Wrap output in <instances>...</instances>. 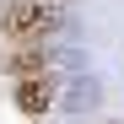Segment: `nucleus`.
Masks as SVG:
<instances>
[{
  "label": "nucleus",
  "instance_id": "f257e3e1",
  "mask_svg": "<svg viewBox=\"0 0 124 124\" xmlns=\"http://www.w3.org/2000/svg\"><path fill=\"white\" fill-rule=\"evenodd\" d=\"M59 22L65 16L49 0H0V38L6 43H49Z\"/></svg>",
  "mask_w": 124,
  "mask_h": 124
},
{
  "label": "nucleus",
  "instance_id": "f03ea898",
  "mask_svg": "<svg viewBox=\"0 0 124 124\" xmlns=\"http://www.w3.org/2000/svg\"><path fill=\"white\" fill-rule=\"evenodd\" d=\"M0 70H6L11 81H22V76H49V70H54V54H49V43H11L6 54H0Z\"/></svg>",
  "mask_w": 124,
  "mask_h": 124
},
{
  "label": "nucleus",
  "instance_id": "7ed1b4c3",
  "mask_svg": "<svg viewBox=\"0 0 124 124\" xmlns=\"http://www.w3.org/2000/svg\"><path fill=\"white\" fill-rule=\"evenodd\" d=\"M11 102L22 113H32V119H43L49 108H54V76H22L11 86Z\"/></svg>",
  "mask_w": 124,
  "mask_h": 124
}]
</instances>
